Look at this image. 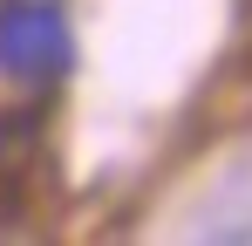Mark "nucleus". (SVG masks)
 <instances>
[{"mask_svg":"<svg viewBox=\"0 0 252 246\" xmlns=\"http://www.w3.org/2000/svg\"><path fill=\"white\" fill-rule=\"evenodd\" d=\"M68 62H75V35L55 0H0V76L7 82L48 89L68 76Z\"/></svg>","mask_w":252,"mask_h":246,"instance_id":"f257e3e1","label":"nucleus"}]
</instances>
